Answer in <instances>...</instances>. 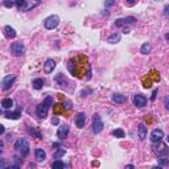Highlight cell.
<instances>
[{
    "label": "cell",
    "mask_w": 169,
    "mask_h": 169,
    "mask_svg": "<svg viewBox=\"0 0 169 169\" xmlns=\"http://www.w3.org/2000/svg\"><path fill=\"white\" fill-rule=\"evenodd\" d=\"M15 4H16V3H15L13 0H4V1H3V5L7 8H12Z\"/></svg>",
    "instance_id": "d6a6232c"
},
{
    "label": "cell",
    "mask_w": 169,
    "mask_h": 169,
    "mask_svg": "<svg viewBox=\"0 0 169 169\" xmlns=\"http://www.w3.org/2000/svg\"><path fill=\"white\" fill-rule=\"evenodd\" d=\"M137 136H139L140 140H144L147 137V127L143 123H140V124L137 125Z\"/></svg>",
    "instance_id": "e0dca14e"
},
{
    "label": "cell",
    "mask_w": 169,
    "mask_h": 169,
    "mask_svg": "<svg viewBox=\"0 0 169 169\" xmlns=\"http://www.w3.org/2000/svg\"><path fill=\"white\" fill-rule=\"evenodd\" d=\"M3 114H4V116H5V118H8V119H19L20 116H21V110L19 108L17 111H13V112H11V111H4Z\"/></svg>",
    "instance_id": "ac0fdd59"
},
{
    "label": "cell",
    "mask_w": 169,
    "mask_h": 169,
    "mask_svg": "<svg viewBox=\"0 0 169 169\" xmlns=\"http://www.w3.org/2000/svg\"><path fill=\"white\" fill-rule=\"evenodd\" d=\"M44 85H45V81L42 78H36L32 81V86H33V89H36V90H41V89L44 87Z\"/></svg>",
    "instance_id": "ffe728a7"
},
{
    "label": "cell",
    "mask_w": 169,
    "mask_h": 169,
    "mask_svg": "<svg viewBox=\"0 0 169 169\" xmlns=\"http://www.w3.org/2000/svg\"><path fill=\"white\" fill-rule=\"evenodd\" d=\"M125 100H127V98H125V95H123V94H114L112 95V102L114 103L122 104V103H124Z\"/></svg>",
    "instance_id": "7402d4cb"
},
{
    "label": "cell",
    "mask_w": 169,
    "mask_h": 169,
    "mask_svg": "<svg viewBox=\"0 0 169 169\" xmlns=\"http://www.w3.org/2000/svg\"><path fill=\"white\" fill-rule=\"evenodd\" d=\"M24 52H25V46H24V44L21 41H16L12 44L11 46V53L13 54V56L16 57H20L24 54Z\"/></svg>",
    "instance_id": "8992f818"
},
{
    "label": "cell",
    "mask_w": 169,
    "mask_h": 169,
    "mask_svg": "<svg viewBox=\"0 0 169 169\" xmlns=\"http://www.w3.org/2000/svg\"><path fill=\"white\" fill-rule=\"evenodd\" d=\"M119 41H120V35H119V33H112V35L107 38V42H110V44H116V42H119Z\"/></svg>",
    "instance_id": "d4e9b609"
},
{
    "label": "cell",
    "mask_w": 169,
    "mask_h": 169,
    "mask_svg": "<svg viewBox=\"0 0 169 169\" xmlns=\"http://www.w3.org/2000/svg\"><path fill=\"white\" fill-rule=\"evenodd\" d=\"M4 33H5V36H7L8 38H15V37H16V30L12 28V27H10V25L4 27Z\"/></svg>",
    "instance_id": "44dd1931"
},
{
    "label": "cell",
    "mask_w": 169,
    "mask_h": 169,
    "mask_svg": "<svg viewBox=\"0 0 169 169\" xmlns=\"http://www.w3.org/2000/svg\"><path fill=\"white\" fill-rule=\"evenodd\" d=\"M15 81H16V75H15V74H10V75L4 77V78H3V81H1V87H3V90H4V91L10 90L11 86L13 85Z\"/></svg>",
    "instance_id": "9c48e42d"
},
{
    "label": "cell",
    "mask_w": 169,
    "mask_h": 169,
    "mask_svg": "<svg viewBox=\"0 0 169 169\" xmlns=\"http://www.w3.org/2000/svg\"><path fill=\"white\" fill-rule=\"evenodd\" d=\"M35 156H36V160L37 161H44L45 159H46V153H45V151L44 149H41V148H37L35 151Z\"/></svg>",
    "instance_id": "d6986e66"
},
{
    "label": "cell",
    "mask_w": 169,
    "mask_h": 169,
    "mask_svg": "<svg viewBox=\"0 0 169 169\" xmlns=\"http://www.w3.org/2000/svg\"><path fill=\"white\" fill-rule=\"evenodd\" d=\"M58 24H60V17H58L57 15H52V16H49L48 19L44 21V27L46 29H54V28H57Z\"/></svg>",
    "instance_id": "52a82bcc"
},
{
    "label": "cell",
    "mask_w": 169,
    "mask_h": 169,
    "mask_svg": "<svg viewBox=\"0 0 169 169\" xmlns=\"http://www.w3.org/2000/svg\"><path fill=\"white\" fill-rule=\"evenodd\" d=\"M137 3V0H125V4L130 5V7H132V5H135Z\"/></svg>",
    "instance_id": "8d00e7d4"
},
{
    "label": "cell",
    "mask_w": 169,
    "mask_h": 169,
    "mask_svg": "<svg viewBox=\"0 0 169 169\" xmlns=\"http://www.w3.org/2000/svg\"><path fill=\"white\" fill-rule=\"evenodd\" d=\"M69 125L67 124H63V125H61V127H58V131H57V137L60 140H63V139H66L67 137V135H69Z\"/></svg>",
    "instance_id": "4fadbf2b"
},
{
    "label": "cell",
    "mask_w": 169,
    "mask_h": 169,
    "mask_svg": "<svg viewBox=\"0 0 169 169\" xmlns=\"http://www.w3.org/2000/svg\"><path fill=\"white\" fill-rule=\"evenodd\" d=\"M157 160H159V165H160V167H167V165H169V160L167 157H160Z\"/></svg>",
    "instance_id": "4dcf8cb0"
},
{
    "label": "cell",
    "mask_w": 169,
    "mask_h": 169,
    "mask_svg": "<svg viewBox=\"0 0 169 169\" xmlns=\"http://www.w3.org/2000/svg\"><path fill=\"white\" fill-rule=\"evenodd\" d=\"M136 19L134 16H128V17H124V19H118L115 21V27H124V25H131L134 24Z\"/></svg>",
    "instance_id": "8fae6325"
},
{
    "label": "cell",
    "mask_w": 169,
    "mask_h": 169,
    "mask_svg": "<svg viewBox=\"0 0 169 169\" xmlns=\"http://www.w3.org/2000/svg\"><path fill=\"white\" fill-rule=\"evenodd\" d=\"M38 4H40V0H27V5L23 11H29V10H32V8L37 7Z\"/></svg>",
    "instance_id": "cb8c5ba5"
},
{
    "label": "cell",
    "mask_w": 169,
    "mask_h": 169,
    "mask_svg": "<svg viewBox=\"0 0 169 169\" xmlns=\"http://www.w3.org/2000/svg\"><path fill=\"white\" fill-rule=\"evenodd\" d=\"M149 52H151V44H149V42H144V44L141 45L140 53H143V54H148Z\"/></svg>",
    "instance_id": "4316f807"
},
{
    "label": "cell",
    "mask_w": 169,
    "mask_h": 169,
    "mask_svg": "<svg viewBox=\"0 0 169 169\" xmlns=\"http://www.w3.org/2000/svg\"><path fill=\"white\" fill-rule=\"evenodd\" d=\"M1 107L4 110L12 108V107H13V99H12V98H4V99L1 100Z\"/></svg>",
    "instance_id": "603a6c76"
},
{
    "label": "cell",
    "mask_w": 169,
    "mask_h": 169,
    "mask_svg": "<svg viewBox=\"0 0 169 169\" xmlns=\"http://www.w3.org/2000/svg\"><path fill=\"white\" fill-rule=\"evenodd\" d=\"M54 67H56V61H54V60L49 58V60L45 61V63H44V72L46 73V74H50V73L54 70Z\"/></svg>",
    "instance_id": "5bb4252c"
},
{
    "label": "cell",
    "mask_w": 169,
    "mask_h": 169,
    "mask_svg": "<svg viewBox=\"0 0 169 169\" xmlns=\"http://www.w3.org/2000/svg\"><path fill=\"white\" fill-rule=\"evenodd\" d=\"M164 13L167 15V16H169V5H165V8H164Z\"/></svg>",
    "instance_id": "ab89813d"
},
{
    "label": "cell",
    "mask_w": 169,
    "mask_h": 169,
    "mask_svg": "<svg viewBox=\"0 0 169 169\" xmlns=\"http://www.w3.org/2000/svg\"><path fill=\"white\" fill-rule=\"evenodd\" d=\"M162 137H164V132H162V130H160V128H155V130L151 132V141L153 144L161 141Z\"/></svg>",
    "instance_id": "30bf717a"
},
{
    "label": "cell",
    "mask_w": 169,
    "mask_h": 169,
    "mask_svg": "<svg viewBox=\"0 0 169 169\" xmlns=\"http://www.w3.org/2000/svg\"><path fill=\"white\" fill-rule=\"evenodd\" d=\"M124 33H130V29H128V28H124Z\"/></svg>",
    "instance_id": "7bdbcfd3"
},
{
    "label": "cell",
    "mask_w": 169,
    "mask_h": 169,
    "mask_svg": "<svg viewBox=\"0 0 169 169\" xmlns=\"http://www.w3.org/2000/svg\"><path fill=\"white\" fill-rule=\"evenodd\" d=\"M156 95H157V90H155V91H153L152 97H151V100H155V99H156Z\"/></svg>",
    "instance_id": "f35d334b"
},
{
    "label": "cell",
    "mask_w": 169,
    "mask_h": 169,
    "mask_svg": "<svg viewBox=\"0 0 169 169\" xmlns=\"http://www.w3.org/2000/svg\"><path fill=\"white\" fill-rule=\"evenodd\" d=\"M15 3H16V7L21 11H23L27 5V0H15Z\"/></svg>",
    "instance_id": "f546056e"
},
{
    "label": "cell",
    "mask_w": 169,
    "mask_h": 169,
    "mask_svg": "<svg viewBox=\"0 0 169 169\" xmlns=\"http://www.w3.org/2000/svg\"><path fill=\"white\" fill-rule=\"evenodd\" d=\"M58 123H60V119H58V118H57V116H56V118H53V119H52V124H54V125H57V124H58Z\"/></svg>",
    "instance_id": "74e56055"
},
{
    "label": "cell",
    "mask_w": 169,
    "mask_h": 169,
    "mask_svg": "<svg viewBox=\"0 0 169 169\" xmlns=\"http://www.w3.org/2000/svg\"><path fill=\"white\" fill-rule=\"evenodd\" d=\"M85 123H86V115L83 112H79L75 116V125L78 128H83L85 127Z\"/></svg>",
    "instance_id": "9a60e30c"
},
{
    "label": "cell",
    "mask_w": 169,
    "mask_h": 169,
    "mask_svg": "<svg viewBox=\"0 0 169 169\" xmlns=\"http://www.w3.org/2000/svg\"><path fill=\"white\" fill-rule=\"evenodd\" d=\"M164 106H165V108L169 111V95H167L165 97V99H164Z\"/></svg>",
    "instance_id": "d590c367"
},
{
    "label": "cell",
    "mask_w": 169,
    "mask_h": 169,
    "mask_svg": "<svg viewBox=\"0 0 169 169\" xmlns=\"http://www.w3.org/2000/svg\"><path fill=\"white\" fill-rule=\"evenodd\" d=\"M66 153V149L65 148H58L57 149V152L54 153V159H61V157H63V155Z\"/></svg>",
    "instance_id": "f1b7e54d"
},
{
    "label": "cell",
    "mask_w": 169,
    "mask_h": 169,
    "mask_svg": "<svg viewBox=\"0 0 169 169\" xmlns=\"http://www.w3.org/2000/svg\"><path fill=\"white\" fill-rule=\"evenodd\" d=\"M69 63H72V65H74V67L73 66H67L70 70V73H72L73 75L78 77V78H85V66H90V63L87 62V57L83 56V58H82V62H78V57L73 58V60L69 61Z\"/></svg>",
    "instance_id": "6da1fadb"
},
{
    "label": "cell",
    "mask_w": 169,
    "mask_h": 169,
    "mask_svg": "<svg viewBox=\"0 0 169 169\" xmlns=\"http://www.w3.org/2000/svg\"><path fill=\"white\" fill-rule=\"evenodd\" d=\"M4 132H5V128H4V125H0V134H4Z\"/></svg>",
    "instance_id": "60d3db41"
},
{
    "label": "cell",
    "mask_w": 169,
    "mask_h": 169,
    "mask_svg": "<svg viewBox=\"0 0 169 169\" xmlns=\"http://www.w3.org/2000/svg\"><path fill=\"white\" fill-rule=\"evenodd\" d=\"M165 38H167V41L169 42V33H167V35H165Z\"/></svg>",
    "instance_id": "b9f144b4"
},
{
    "label": "cell",
    "mask_w": 169,
    "mask_h": 169,
    "mask_svg": "<svg viewBox=\"0 0 169 169\" xmlns=\"http://www.w3.org/2000/svg\"><path fill=\"white\" fill-rule=\"evenodd\" d=\"M159 81H160V75L156 70H151L149 74L143 78V83L145 89H149L152 86V82H159Z\"/></svg>",
    "instance_id": "277c9868"
},
{
    "label": "cell",
    "mask_w": 169,
    "mask_h": 169,
    "mask_svg": "<svg viewBox=\"0 0 169 169\" xmlns=\"http://www.w3.org/2000/svg\"><path fill=\"white\" fill-rule=\"evenodd\" d=\"M103 127L104 125H103V122L100 119V116L98 114H95L93 116V132L94 134H99V132H102Z\"/></svg>",
    "instance_id": "ba28073f"
},
{
    "label": "cell",
    "mask_w": 169,
    "mask_h": 169,
    "mask_svg": "<svg viewBox=\"0 0 169 169\" xmlns=\"http://www.w3.org/2000/svg\"><path fill=\"white\" fill-rule=\"evenodd\" d=\"M104 5H106V8L112 7V5H115V0H106V1H104Z\"/></svg>",
    "instance_id": "e575fe53"
},
{
    "label": "cell",
    "mask_w": 169,
    "mask_h": 169,
    "mask_svg": "<svg viewBox=\"0 0 169 169\" xmlns=\"http://www.w3.org/2000/svg\"><path fill=\"white\" fill-rule=\"evenodd\" d=\"M52 104H53V98H52L50 95H48V97L45 98L44 102L40 103L37 106V108H36V114H37L38 118H42V119L46 118L48 111H49V108H50Z\"/></svg>",
    "instance_id": "7a4b0ae2"
},
{
    "label": "cell",
    "mask_w": 169,
    "mask_h": 169,
    "mask_svg": "<svg viewBox=\"0 0 169 169\" xmlns=\"http://www.w3.org/2000/svg\"><path fill=\"white\" fill-rule=\"evenodd\" d=\"M54 81H56L60 86H62V87H66V86L69 85V81H67V78L62 74V73H60V74H57L54 77Z\"/></svg>",
    "instance_id": "2e32d148"
},
{
    "label": "cell",
    "mask_w": 169,
    "mask_h": 169,
    "mask_svg": "<svg viewBox=\"0 0 169 169\" xmlns=\"http://www.w3.org/2000/svg\"><path fill=\"white\" fill-rule=\"evenodd\" d=\"M156 145H153V151H155V153L159 156V157H168L169 156V148L165 144H161L159 141V143H155Z\"/></svg>",
    "instance_id": "5b68a950"
},
{
    "label": "cell",
    "mask_w": 169,
    "mask_h": 169,
    "mask_svg": "<svg viewBox=\"0 0 169 169\" xmlns=\"http://www.w3.org/2000/svg\"><path fill=\"white\" fill-rule=\"evenodd\" d=\"M28 132H29V134H32V135H36V136H37L38 139H42V135L40 134L38 131H36L33 127H32V128H28Z\"/></svg>",
    "instance_id": "836d02e7"
},
{
    "label": "cell",
    "mask_w": 169,
    "mask_h": 169,
    "mask_svg": "<svg viewBox=\"0 0 169 169\" xmlns=\"http://www.w3.org/2000/svg\"><path fill=\"white\" fill-rule=\"evenodd\" d=\"M167 141H168V144H169V135H168V137H167Z\"/></svg>",
    "instance_id": "ee69618b"
},
{
    "label": "cell",
    "mask_w": 169,
    "mask_h": 169,
    "mask_svg": "<svg viewBox=\"0 0 169 169\" xmlns=\"http://www.w3.org/2000/svg\"><path fill=\"white\" fill-rule=\"evenodd\" d=\"M132 102L136 107H144L147 104V98L143 94H136L134 97V99H132Z\"/></svg>",
    "instance_id": "7c38bea8"
},
{
    "label": "cell",
    "mask_w": 169,
    "mask_h": 169,
    "mask_svg": "<svg viewBox=\"0 0 169 169\" xmlns=\"http://www.w3.org/2000/svg\"><path fill=\"white\" fill-rule=\"evenodd\" d=\"M112 135H114L115 137H118V139H123V137L125 136L124 131L120 130V128H118V130H114V131H112Z\"/></svg>",
    "instance_id": "83f0119b"
},
{
    "label": "cell",
    "mask_w": 169,
    "mask_h": 169,
    "mask_svg": "<svg viewBox=\"0 0 169 169\" xmlns=\"http://www.w3.org/2000/svg\"><path fill=\"white\" fill-rule=\"evenodd\" d=\"M15 151L21 156V157H25L29 153V143L27 139H19L15 143Z\"/></svg>",
    "instance_id": "3957f363"
},
{
    "label": "cell",
    "mask_w": 169,
    "mask_h": 169,
    "mask_svg": "<svg viewBox=\"0 0 169 169\" xmlns=\"http://www.w3.org/2000/svg\"><path fill=\"white\" fill-rule=\"evenodd\" d=\"M63 167H65V164H63L62 161H60L58 159L53 162V164H52V168H53V169H56V168H63Z\"/></svg>",
    "instance_id": "1f68e13d"
},
{
    "label": "cell",
    "mask_w": 169,
    "mask_h": 169,
    "mask_svg": "<svg viewBox=\"0 0 169 169\" xmlns=\"http://www.w3.org/2000/svg\"><path fill=\"white\" fill-rule=\"evenodd\" d=\"M53 112L56 114V115H58V114H63V112H65V107H63L61 103L54 104V106H53Z\"/></svg>",
    "instance_id": "484cf974"
}]
</instances>
